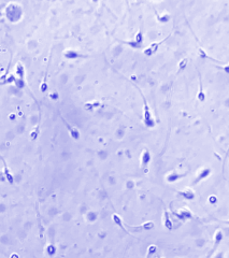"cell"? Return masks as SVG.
<instances>
[{
	"label": "cell",
	"instance_id": "ffe728a7",
	"mask_svg": "<svg viewBox=\"0 0 229 258\" xmlns=\"http://www.w3.org/2000/svg\"><path fill=\"white\" fill-rule=\"evenodd\" d=\"M210 201L211 202H216V198H215L214 196H211V197H210Z\"/></svg>",
	"mask_w": 229,
	"mask_h": 258
},
{
	"label": "cell",
	"instance_id": "6da1fadb",
	"mask_svg": "<svg viewBox=\"0 0 229 258\" xmlns=\"http://www.w3.org/2000/svg\"><path fill=\"white\" fill-rule=\"evenodd\" d=\"M142 99H143V115H144V123L145 125L150 128L155 126V122H154L153 117H152V113L151 110H150V107H148V102H146V99H145L144 95L142 94Z\"/></svg>",
	"mask_w": 229,
	"mask_h": 258
},
{
	"label": "cell",
	"instance_id": "ac0fdd59",
	"mask_svg": "<svg viewBox=\"0 0 229 258\" xmlns=\"http://www.w3.org/2000/svg\"><path fill=\"white\" fill-rule=\"evenodd\" d=\"M186 63H187V59H183L182 61H181V63H180V69H184V68H185V66H186Z\"/></svg>",
	"mask_w": 229,
	"mask_h": 258
},
{
	"label": "cell",
	"instance_id": "7c38bea8",
	"mask_svg": "<svg viewBox=\"0 0 229 258\" xmlns=\"http://www.w3.org/2000/svg\"><path fill=\"white\" fill-rule=\"evenodd\" d=\"M157 251V247L155 245H150L148 246V256H146V258H151L152 256L156 253Z\"/></svg>",
	"mask_w": 229,
	"mask_h": 258
},
{
	"label": "cell",
	"instance_id": "8fae6325",
	"mask_svg": "<svg viewBox=\"0 0 229 258\" xmlns=\"http://www.w3.org/2000/svg\"><path fill=\"white\" fill-rule=\"evenodd\" d=\"M222 239H223V233H222V231L218 230V231L216 232V234H215V241H216V242H215V245H214V247H213V251H215L216 246L220 243Z\"/></svg>",
	"mask_w": 229,
	"mask_h": 258
},
{
	"label": "cell",
	"instance_id": "e0dca14e",
	"mask_svg": "<svg viewBox=\"0 0 229 258\" xmlns=\"http://www.w3.org/2000/svg\"><path fill=\"white\" fill-rule=\"evenodd\" d=\"M113 220H114V222H115V223L117 224V225H118V226L122 227V220H121V218H119V217L117 216V215H114V216H113Z\"/></svg>",
	"mask_w": 229,
	"mask_h": 258
},
{
	"label": "cell",
	"instance_id": "ba28073f",
	"mask_svg": "<svg viewBox=\"0 0 229 258\" xmlns=\"http://www.w3.org/2000/svg\"><path fill=\"white\" fill-rule=\"evenodd\" d=\"M165 226L168 228V229H172V220H170V215L168 213V211H165Z\"/></svg>",
	"mask_w": 229,
	"mask_h": 258
},
{
	"label": "cell",
	"instance_id": "9a60e30c",
	"mask_svg": "<svg viewBox=\"0 0 229 258\" xmlns=\"http://www.w3.org/2000/svg\"><path fill=\"white\" fill-rule=\"evenodd\" d=\"M198 99H199L200 101H204V99H205V96H204V94H203V89H202L201 83H200V91H199V94H198Z\"/></svg>",
	"mask_w": 229,
	"mask_h": 258
},
{
	"label": "cell",
	"instance_id": "4fadbf2b",
	"mask_svg": "<svg viewBox=\"0 0 229 258\" xmlns=\"http://www.w3.org/2000/svg\"><path fill=\"white\" fill-rule=\"evenodd\" d=\"M4 174H6V177L10 181V183H13V176L11 175V173L10 171L8 170V167H6V165L4 164Z\"/></svg>",
	"mask_w": 229,
	"mask_h": 258
},
{
	"label": "cell",
	"instance_id": "5bb4252c",
	"mask_svg": "<svg viewBox=\"0 0 229 258\" xmlns=\"http://www.w3.org/2000/svg\"><path fill=\"white\" fill-rule=\"evenodd\" d=\"M209 173H210V170H209V169H204V170L200 173L199 177H197V180H196V181H197V182H199V181H200L201 179H204L205 176L209 175Z\"/></svg>",
	"mask_w": 229,
	"mask_h": 258
},
{
	"label": "cell",
	"instance_id": "9c48e42d",
	"mask_svg": "<svg viewBox=\"0 0 229 258\" xmlns=\"http://www.w3.org/2000/svg\"><path fill=\"white\" fill-rule=\"evenodd\" d=\"M65 56L67 58H69V59H73V58H78V57H81L82 55H80L78 53L74 52V51H67L66 53H65Z\"/></svg>",
	"mask_w": 229,
	"mask_h": 258
},
{
	"label": "cell",
	"instance_id": "d6986e66",
	"mask_svg": "<svg viewBox=\"0 0 229 258\" xmlns=\"http://www.w3.org/2000/svg\"><path fill=\"white\" fill-rule=\"evenodd\" d=\"M47 252H49V254H50V255L54 254V253H55V247H54L53 245H50L49 247H47Z\"/></svg>",
	"mask_w": 229,
	"mask_h": 258
},
{
	"label": "cell",
	"instance_id": "5b68a950",
	"mask_svg": "<svg viewBox=\"0 0 229 258\" xmlns=\"http://www.w3.org/2000/svg\"><path fill=\"white\" fill-rule=\"evenodd\" d=\"M63 123H65V125H66L67 126V128H68V130H69L70 131V135H71V137H72L73 139H78L80 138V133H78V129L76 128H73V127H71L69 125V124L67 123L66 120H63Z\"/></svg>",
	"mask_w": 229,
	"mask_h": 258
},
{
	"label": "cell",
	"instance_id": "2e32d148",
	"mask_svg": "<svg viewBox=\"0 0 229 258\" xmlns=\"http://www.w3.org/2000/svg\"><path fill=\"white\" fill-rule=\"evenodd\" d=\"M17 73L21 76V79H23V76H24V68H23L22 63L17 65Z\"/></svg>",
	"mask_w": 229,
	"mask_h": 258
},
{
	"label": "cell",
	"instance_id": "44dd1931",
	"mask_svg": "<svg viewBox=\"0 0 229 258\" xmlns=\"http://www.w3.org/2000/svg\"><path fill=\"white\" fill-rule=\"evenodd\" d=\"M157 258H161V257H157Z\"/></svg>",
	"mask_w": 229,
	"mask_h": 258
},
{
	"label": "cell",
	"instance_id": "52a82bcc",
	"mask_svg": "<svg viewBox=\"0 0 229 258\" xmlns=\"http://www.w3.org/2000/svg\"><path fill=\"white\" fill-rule=\"evenodd\" d=\"M176 216L178 217H181L182 220H185V218H191V213L188 211H186V210H184V209H182V210H180L178 213H176Z\"/></svg>",
	"mask_w": 229,
	"mask_h": 258
},
{
	"label": "cell",
	"instance_id": "7a4b0ae2",
	"mask_svg": "<svg viewBox=\"0 0 229 258\" xmlns=\"http://www.w3.org/2000/svg\"><path fill=\"white\" fill-rule=\"evenodd\" d=\"M169 37H170V35H168V36H167V38H165L163 40H161V41L154 42V43H152L151 45L148 47V48H145V50H144V54L146 55V56H152V55H154V54H155L157 51H158V47H159L165 41H167V39L169 38Z\"/></svg>",
	"mask_w": 229,
	"mask_h": 258
},
{
	"label": "cell",
	"instance_id": "277c9868",
	"mask_svg": "<svg viewBox=\"0 0 229 258\" xmlns=\"http://www.w3.org/2000/svg\"><path fill=\"white\" fill-rule=\"evenodd\" d=\"M154 227V224L152 222H148V223L143 224L141 226H138V227H130V229L131 230H135V231H141V230H150L152 229Z\"/></svg>",
	"mask_w": 229,
	"mask_h": 258
},
{
	"label": "cell",
	"instance_id": "30bf717a",
	"mask_svg": "<svg viewBox=\"0 0 229 258\" xmlns=\"http://www.w3.org/2000/svg\"><path fill=\"white\" fill-rule=\"evenodd\" d=\"M183 175H181V174H176L175 172H172L171 174H169V175L167 176V180H168V182H175L176 180H179L180 177H182Z\"/></svg>",
	"mask_w": 229,
	"mask_h": 258
},
{
	"label": "cell",
	"instance_id": "3957f363",
	"mask_svg": "<svg viewBox=\"0 0 229 258\" xmlns=\"http://www.w3.org/2000/svg\"><path fill=\"white\" fill-rule=\"evenodd\" d=\"M150 161H151V154L148 150H144L141 155V169L144 173L148 172V166Z\"/></svg>",
	"mask_w": 229,
	"mask_h": 258
},
{
	"label": "cell",
	"instance_id": "8992f818",
	"mask_svg": "<svg viewBox=\"0 0 229 258\" xmlns=\"http://www.w3.org/2000/svg\"><path fill=\"white\" fill-rule=\"evenodd\" d=\"M179 194L181 196H183L185 199H194L195 198V192L191 189H185L182 192H179Z\"/></svg>",
	"mask_w": 229,
	"mask_h": 258
}]
</instances>
